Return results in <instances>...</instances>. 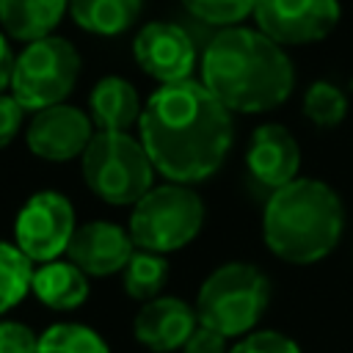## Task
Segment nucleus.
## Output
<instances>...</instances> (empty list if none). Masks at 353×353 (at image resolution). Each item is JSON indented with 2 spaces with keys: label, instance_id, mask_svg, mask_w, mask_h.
<instances>
[{
  "label": "nucleus",
  "instance_id": "obj_4",
  "mask_svg": "<svg viewBox=\"0 0 353 353\" xmlns=\"http://www.w3.org/2000/svg\"><path fill=\"white\" fill-rule=\"evenodd\" d=\"M270 301L268 276L248 262H226L212 270L196 298V317L226 336H245Z\"/></svg>",
  "mask_w": 353,
  "mask_h": 353
},
{
  "label": "nucleus",
  "instance_id": "obj_23",
  "mask_svg": "<svg viewBox=\"0 0 353 353\" xmlns=\"http://www.w3.org/2000/svg\"><path fill=\"white\" fill-rule=\"evenodd\" d=\"M182 6L207 25L234 28L254 11V0H182Z\"/></svg>",
  "mask_w": 353,
  "mask_h": 353
},
{
  "label": "nucleus",
  "instance_id": "obj_19",
  "mask_svg": "<svg viewBox=\"0 0 353 353\" xmlns=\"http://www.w3.org/2000/svg\"><path fill=\"white\" fill-rule=\"evenodd\" d=\"M121 279H124V290L130 298L143 301V303L154 301L160 298V290L168 281V262L163 254L141 248L130 256L127 268L121 270Z\"/></svg>",
  "mask_w": 353,
  "mask_h": 353
},
{
  "label": "nucleus",
  "instance_id": "obj_12",
  "mask_svg": "<svg viewBox=\"0 0 353 353\" xmlns=\"http://www.w3.org/2000/svg\"><path fill=\"white\" fill-rule=\"evenodd\" d=\"M66 254L85 276H113L127 268L135 254V243L119 223L88 221L74 229Z\"/></svg>",
  "mask_w": 353,
  "mask_h": 353
},
{
  "label": "nucleus",
  "instance_id": "obj_2",
  "mask_svg": "<svg viewBox=\"0 0 353 353\" xmlns=\"http://www.w3.org/2000/svg\"><path fill=\"white\" fill-rule=\"evenodd\" d=\"M201 83L229 110L265 113L292 94V61L262 30L226 28L201 55Z\"/></svg>",
  "mask_w": 353,
  "mask_h": 353
},
{
  "label": "nucleus",
  "instance_id": "obj_21",
  "mask_svg": "<svg viewBox=\"0 0 353 353\" xmlns=\"http://www.w3.org/2000/svg\"><path fill=\"white\" fill-rule=\"evenodd\" d=\"M39 353H110L108 342L83 323H55L39 336Z\"/></svg>",
  "mask_w": 353,
  "mask_h": 353
},
{
  "label": "nucleus",
  "instance_id": "obj_18",
  "mask_svg": "<svg viewBox=\"0 0 353 353\" xmlns=\"http://www.w3.org/2000/svg\"><path fill=\"white\" fill-rule=\"evenodd\" d=\"M141 11V0H69L72 19L97 36H116L127 30Z\"/></svg>",
  "mask_w": 353,
  "mask_h": 353
},
{
  "label": "nucleus",
  "instance_id": "obj_27",
  "mask_svg": "<svg viewBox=\"0 0 353 353\" xmlns=\"http://www.w3.org/2000/svg\"><path fill=\"white\" fill-rule=\"evenodd\" d=\"M22 116H25V108L14 99V94H0V149L17 138L22 127Z\"/></svg>",
  "mask_w": 353,
  "mask_h": 353
},
{
  "label": "nucleus",
  "instance_id": "obj_7",
  "mask_svg": "<svg viewBox=\"0 0 353 353\" xmlns=\"http://www.w3.org/2000/svg\"><path fill=\"white\" fill-rule=\"evenodd\" d=\"M80 74L77 50L58 36L30 41L14 63L11 94L25 110H44L61 105Z\"/></svg>",
  "mask_w": 353,
  "mask_h": 353
},
{
  "label": "nucleus",
  "instance_id": "obj_10",
  "mask_svg": "<svg viewBox=\"0 0 353 353\" xmlns=\"http://www.w3.org/2000/svg\"><path fill=\"white\" fill-rule=\"evenodd\" d=\"M94 138V121L83 110L72 105H52L44 110H36L25 130L28 149L50 163H66L77 154L83 157L85 146Z\"/></svg>",
  "mask_w": 353,
  "mask_h": 353
},
{
  "label": "nucleus",
  "instance_id": "obj_24",
  "mask_svg": "<svg viewBox=\"0 0 353 353\" xmlns=\"http://www.w3.org/2000/svg\"><path fill=\"white\" fill-rule=\"evenodd\" d=\"M229 353H301V347L281 331H248Z\"/></svg>",
  "mask_w": 353,
  "mask_h": 353
},
{
  "label": "nucleus",
  "instance_id": "obj_3",
  "mask_svg": "<svg viewBox=\"0 0 353 353\" xmlns=\"http://www.w3.org/2000/svg\"><path fill=\"white\" fill-rule=\"evenodd\" d=\"M345 229V207L336 190L320 179H292L273 190L262 215L265 245L284 262L312 265L328 256Z\"/></svg>",
  "mask_w": 353,
  "mask_h": 353
},
{
  "label": "nucleus",
  "instance_id": "obj_16",
  "mask_svg": "<svg viewBox=\"0 0 353 353\" xmlns=\"http://www.w3.org/2000/svg\"><path fill=\"white\" fill-rule=\"evenodd\" d=\"M91 121L108 132H127L141 119V99L132 83L121 77H102L91 91Z\"/></svg>",
  "mask_w": 353,
  "mask_h": 353
},
{
  "label": "nucleus",
  "instance_id": "obj_14",
  "mask_svg": "<svg viewBox=\"0 0 353 353\" xmlns=\"http://www.w3.org/2000/svg\"><path fill=\"white\" fill-rule=\"evenodd\" d=\"M196 325H199V317L193 306H188L179 298L160 295L141 306V312L135 314L132 331H135V339L149 350L171 353L188 342Z\"/></svg>",
  "mask_w": 353,
  "mask_h": 353
},
{
  "label": "nucleus",
  "instance_id": "obj_22",
  "mask_svg": "<svg viewBox=\"0 0 353 353\" xmlns=\"http://www.w3.org/2000/svg\"><path fill=\"white\" fill-rule=\"evenodd\" d=\"M303 113L317 127H336L347 113V97L334 83H312L303 94Z\"/></svg>",
  "mask_w": 353,
  "mask_h": 353
},
{
  "label": "nucleus",
  "instance_id": "obj_11",
  "mask_svg": "<svg viewBox=\"0 0 353 353\" xmlns=\"http://www.w3.org/2000/svg\"><path fill=\"white\" fill-rule=\"evenodd\" d=\"M132 52H135L138 66L149 77L160 80L163 85L188 80L193 72V63H196V47L190 41V36L174 22L143 25L141 33L135 36Z\"/></svg>",
  "mask_w": 353,
  "mask_h": 353
},
{
  "label": "nucleus",
  "instance_id": "obj_1",
  "mask_svg": "<svg viewBox=\"0 0 353 353\" xmlns=\"http://www.w3.org/2000/svg\"><path fill=\"white\" fill-rule=\"evenodd\" d=\"M138 127L154 171L179 185L212 176L232 146V110L190 77L160 85L143 105Z\"/></svg>",
  "mask_w": 353,
  "mask_h": 353
},
{
  "label": "nucleus",
  "instance_id": "obj_6",
  "mask_svg": "<svg viewBox=\"0 0 353 353\" xmlns=\"http://www.w3.org/2000/svg\"><path fill=\"white\" fill-rule=\"evenodd\" d=\"M204 223L201 199L179 182H168L152 188L143 199L132 204L130 215V237L138 248L168 254L188 245Z\"/></svg>",
  "mask_w": 353,
  "mask_h": 353
},
{
  "label": "nucleus",
  "instance_id": "obj_8",
  "mask_svg": "<svg viewBox=\"0 0 353 353\" xmlns=\"http://www.w3.org/2000/svg\"><path fill=\"white\" fill-rule=\"evenodd\" d=\"M74 229L77 221L69 199L55 190H39L22 204L14 240L30 262H52L66 254Z\"/></svg>",
  "mask_w": 353,
  "mask_h": 353
},
{
  "label": "nucleus",
  "instance_id": "obj_26",
  "mask_svg": "<svg viewBox=\"0 0 353 353\" xmlns=\"http://www.w3.org/2000/svg\"><path fill=\"white\" fill-rule=\"evenodd\" d=\"M226 334L210 328V325H196V331L188 336V342L182 345V353H229L226 350Z\"/></svg>",
  "mask_w": 353,
  "mask_h": 353
},
{
  "label": "nucleus",
  "instance_id": "obj_28",
  "mask_svg": "<svg viewBox=\"0 0 353 353\" xmlns=\"http://www.w3.org/2000/svg\"><path fill=\"white\" fill-rule=\"evenodd\" d=\"M14 63H17V55L11 52L8 39L0 33V94H3V88H8V85H11V77H14Z\"/></svg>",
  "mask_w": 353,
  "mask_h": 353
},
{
  "label": "nucleus",
  "instance_id": "obj_20",
  "mask_svg": "<svg viewBox=\"0 0 353 353\" xmlns=\"http://www.w3.org/2000/svg\"><path fill=\"white\" fill-rule=\"evenodd\" d=\"M33 284L30 259L22 254L19 245L0 240V314L17 306Z\"/></svg>",
  "mask_w": 353,
  "mask_h": 353
},
{
  "label": "nucleus",
  "instance_id": "obj_13",
  "mask_svg": "<svg viewBox=\"0 0 353 353\" xmlns=\"http://www.w3.org/2000/svg\"><path fill=\"white\" fill-rule=\"evenodd\" d=\"M248 174L268 185L270 190H279L298 179L301 168V146L292 138V132L281 124H262L254 130L248 152H245Z\"/></svg>",
  "mask_w": 353,
  "mask_h": 353
},
{
  "label": "nucleus",
  "instance_id": "obj_17",
  "mask_svg": "<svg viewBox=\"0 0 353 353\" xmlns=\"http://www.w3.org/2000/svg\"><path fill=\"white\" fill-rule=\"evenodd\" d=\"M69 0H0V22L11 39L36 41L61 22Z\"/></svg>",
  "mask_w": 353,
  "mask_h": 353
},
{
  "label": "nucleus",
  "instance_id": "obj_5",
  "mask_svg": "<svg viewBox=\"0 0 353 353\" xmlns=\"http://www.w3.org/2000/svg\"><path fill=\"white\" fill-rule=\"evenodd\" d=\"M83 179L108 204H135L152 190L154 163L141 141L127 132H94L83 152Z\"/></svg>",
  "mask_w": 353,
  "mask_h": 353
},
{
  "label": "nucleus",
  "instance_id": "obj_25",
  "mask_svg": "<svg viewBox=\"0 0 353 353\" xmlns=\"http://www.w3.org/2000/svg\"><path fill=\"white\" fill-rule=\"evenodd\" d=\"M0 353H39V336L25 323L6 320L0 323Z\"/></svg>",
  "mask_w": 353,
  "mask_h": 353
},
{
  "label": "nucleus",
  "instance_id": "obj_9",
  "mask_svg": "<svg viewBox=\"0 0 353 353\" xmlns=\"http://www.w3.org/2000/svg\"><path fill=\"white\" fill-rule=\"evenodd\" d=\"M254 17L276 44H309L325 39L339 22L336 0H254Z\"/></svg>",
  "mask_w": 353,
  "mask_h": 353
},
{
  "label": "nucleus",
  "instance_id": "obj_15",
  "mask_svg": "<svg viewBox=\"0 0 353 353\" xmlns=\"http://www.w3.org/2000/svg\"><path fill=\"white\" fill-rule=\"evenodd\" d=\"M30 290L44 306L69 312L88 298V276L72 259H52L33 270Z\"/></svg>",
  "mask_w": 353,
  "mask_h": 353
}]
</instances>
